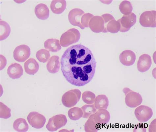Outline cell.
<instances>
[{
    "label": "cell",
    "mask_w": 156,
    "mask_h": 132,
    "mask_svg": "<svg viewBox=\"0 0 156 132\" xmlns=\"http://www.w3.org/2000/svg\"><path fill=\"white\" fill-rule=\"evenodd\" d=\"M50 52L45 49H42L37 52L36 57L41 62L46 63L50 58Z\"/></svg>",
    "instance_id": "25"
},
{
    "label": "cell",
    "mask_w": 156,
    "mask_h": 132,
    "mask_svg": "<svg viewBox=\"0 0 156 132\" xmlns=\"http://www.w3.org/2000/svg\"><path fill=\"white\" fill-rule=\"evenodd\" d=\"M81 93L78 89L69 91L65 93L62 98V102L64 106L68 108L75 106L79 101Z\"/></svg>",
    "instance_id": "3"
},
{
    "label": "cell",
    "mask_w": 156,
    "mask_h": 132,
    "mask_svg": "<svg viewBox=\"0 0 156 132\" xmlns=\"http://www.w3.org/2000/svg\"><path fill=\"white\" fill-rule=\"evenodd\" d=\"M1 25V41L6 39L10 34L11 28L9 23L5 21L1 20L0 22Z\"/></svg>",
    "instance_id": "23"
},
{
    "label": "cell",
    "mask_w": 156,
    "mask_h": 132,
    "mask_svg": "<svg viewBox=\"0 0 156 132\" xmlns=\"http://www.w3.org/2000/svg\"><path fill=\"white\" fill-rule=\"evenodd\" d=\"M67 3L65 1H53L51 4V8L53 13L60 14L66 8Z\"/></svg>",
    "instance_id": "19"
},
{
    "label": "cell",
    "mask_w": 156,
    "mask_h": 132,
    "mask_svg": "<svg viewBox=\"0 0 156 132\" xmlns=\"http://www.w3.org/2000/svg\"><path fill=\"white\" fill-rule=\"evenodd\" d=\"M60 67L59 57L53 56L49 59L47 65L48 71L51 73H55L59 71Z\"/></svg>",
    "instance_id": "18"
},
{
    "label": "cell",
    "mask_w": 156,
    "mask_h": 132,
    "mask_svg": "<svg viewBox=\"0 0 156 132\" xmlns=\"http://www.w3.org/2000/svg\"><path fill=\"white\" fill-rule=\"evenodd\" d=\"M94 103V105L97 109H106L109 105L108 99L105 95H101L97 96L95 99Z\"/></svg>",
    "instance_id": "21"
},
{
    "label": "cell",
    "mask_w": 156,
    "mask_h": 132,
    "mask_svg": "<svg viewBox=\"0 0 156 132\" xmlns=\"http://www.w3.org/2000/svg\"><path fill=\"white\" fill-rule=\"evenodd\" d=\"M134 114L138 121L145 123L152 117L153 113L152 109L149 107L141 105L135 109Z\"/></svg>",
    "instance_id": "7"
},
{
    "label": "cell",
    "mask_w": 156,
    "mask_h": 132,
    "mask_svg": "<svg viewBox=\"0 0 156 132\" xmlns=\"http://www.w3.org/2000/svg\"><path fill=\"white\" fill-rule=\"evenodd\" d=\"M97 62L92 51L81 44L73 45L64 52L61 60V71L71 84L83 86L95 75Z\"/></svg>",
    "instance_id": "1"
},
{
    "label": "cell",
    "mask_w": 156,
    "mask_h": 132,
    "mask_svg": "<svg viewBox=\"0 0 156 132\" xmlns=\"http://www.w3.org/2000/svg\"><path fill=\"white\" fill-rule=\"evenodd\" d=\"M68 120L63 114H59L50 118L46 126V128L50 131H55L67 124Z\"/></svg>",
    "instance_id": "5"
},
{
    "label": "cell",
    "mask_w": 156,
    "mask_h": 132,
    "mask_svg": "<svg viewBox=\"0 0 156 132\" xmlns=\"http://www.w3.org/2000/svg\"><path fill=\"white\" fill-rule=\"evenodd\" d=\"M152 60L150 56L144 54L139 57L137 62V69L141 73L147 72L150 68L152 65Z\"/></svg>",
    "instance_id": "13"
},
{
    "label": "cell",
    "mask_w": 156,
    "mask_h": 132,
    "mask_svg": "<svg viewBox=\"0 0 156 132\" xmlns=\"http://www.w3.org/2000/svg\"><path fill=\"white\" fill-rule=\"evenodd\" d=\"M82 98L86 104L92 105L95 102L96 95L91 91H86L82 94Z\"/></svg>",
    "instance_id": "27"
},
{
    "label": "cell",
    "mask_w": 156,
    "mask_h": 132,
    "mask_svg": "<svg viewBox=\"0 0 156 132\" xmlns=\"http://www.w3.org/2000/svg\"><path fill=\"white\" fill-rule=\"evenodd\" d=\"M80 37L79 31L75 28H72L64 33L62 35L60 43L62 46L67 47L79 41Z\"/></svg>",
    "instance_id": "2"
},
{
    "label": "cell",
    "mask_w": 156,
    "mask_h": 132,
    "mask_svg": "<svg viewBox=\"0 0 156 132\" xmlns=\"http://www.w3.org/2000/svg\"><path fill=\"white\" fill-rule=\"evenodd\" d=\"M30 49L25 45H20L16 47L13 52L14 59L19 62H24L30 55Z\"/></svg>",
    "instance_id": "9"
},
{
    "label": "cell",
    "mask_w": 156,
    "mask_h": 132,
    "mask_svg": "<svg viewBox=\"0 0 156 132\" xmlns=\"http://www.w3.org/2000/svg\"><path fill=\"white\" fill-rule=\"evenodd\" d=\"M140 23L145 27H156V11H146L141 15Z\"/></svg>",
    "instance_id": "10"
},
{
    "label": "cell",
    "mask_w": 156,
    "mask_h": 132,
    "mask_svg": "<svg viewBox=\"0 0 156 132\" xmlns=\"http://www.w3.org/2000/svg\"><path fill=\"white\" fill-rule=\"evenodd\" d=\"M123 91L126 95V104L130 108H136L142 104V97L139 93L133 91L127 88H124Z\"/></svg>",
    "instance_id": "4"
},
{
    "label": "cell",
    "mask_w": 156,
    "mask_h": 132,
    "mask_svg": "<svg viewBox=\"0 0 156 132\" xmlns=\"http://www.w3.org/2000/svg\"><path fill=\"white\" fill-rule=\"evenodd\" d=\"M93 120L99 129L108 123L110 120L109 112L105 109H98L95 114L91 115Z\"/></svg>",
    "instance_id": "6"
},
{
    "label": "cell",
    "mask_w": 156,
    "mask_h": 132,
    "mask_svg": "<svg viewBox=\"0 0 156 132\" xmlns=\"http://www.w3.org/2000/svg\"><path fill=\"white\" fill-rule=\"evenodd\" d=\"M13 128L18 132H27L29 129V126L25 119L20 118L14 121Z\"/></svg>",
    "instance_id": "22"
},
{
    "label": "cell",
    "mask_w": 156,
    "mask_h": 132,
    "mask_svg": "<svg viewBox=\"0 0 156 132\" xmlns=\"http://www.w3.org/2000/svg\"><path fill=\"white\" fill-rule=\"evenodd\" d=\"M11 110L3 103L1 102L0 106V117L7 119L11 116Z\"/></svg>",
    "instance_id": "28"
},
{
    "label": "cell",
    "mask_w": 156,
    "mask_h": 132,
    "mask_svg": "<svg viewBox=\"0 0 156 132\" xmlns=\"http://www.w3.org/2000/svg\"><path fill=\"white\" fill-rule=\"evenodd\" d=\"M24 70L30 75H34L38 71L39 66L35 59L31 58L27 60L24 64Z\"/></svg>",
    "instance_id": "17"
},
{
    "label": "cell",
    "mask_w": 156,
    "mask_h": 132,
    "mask_svg": "<svg viewBox=\"0 0 156 132\" xmlns=\"http://www.w3.org/2000/svg\"><path fill=\"white\" fill-rule=\"evenodd\" d=\"M45 48L50 52H55L59 51L62 48L59 41L56 39H50L44 43Z\"/></svg>",
    "instance_id": "20"
},
{
    "label": "cell",
    "mask_w": 156,
    "mask_h": 132,
    "mask_svg": "<svg viewBox=\"0 0 156 132\" xmlns=\"http://www.w3.org/2000/svg\"><path fill=\"white\" fill-rule=\"evenodd\" d=\"M136 56L133 51L126 50L122 52L119 56L121 63L126 66L133 65L135 62Z\"/></svg>",
    "instance_id": "12"
},
{
    "label": "cell",
    "mask_w": 156,
    "mask_h": 132,
    "mask_svg": "<svg viewBox=\"0 0 156 132\" xmlns=\"http://www.w3.org/2000/svg\"><path fill=\"white\" fill-rule=\"evenodd\" d=\"M7 73L12 79H18L23 75V70L22 66L16 63L12 64L8 68Z\"/></svg>",
    "instance_id": "14"
},
{
    "label": "cell",
    "mask_w": 156,
    "mask_h": 132,
    "mask_svg": "<svg viewBox=\"0 0 156 132\" xmlns=\"http://www.w3.org/2000/svg\"><path fill=\"white\" fill-rule=\"evenodd\" d=\"M34 11L37 17L39 19L46 20L50 16V10L47 6L44 4H38L35 7Z\"/></svg>",
    "instance_id": "15"
},
{
    "label": "cell",
    "mask_w": 156,
    "mask_h": 132,
    "mask_svg": "<svg viewBox=\"0 0 156 132\" xmlns=\"http://www.w3.org/2000/svg\"><path fill=\"white\" fill-rule=\"evenodd\" d=\"M129 8H133L130 2L128 1H124L122 2L120 6V9L122 13L124 14L128 15L131 13L133 9H129Z\"/></svg>",
    "instance_id": "29"
},
{
    "label": "cell",
    "mask_w": 156,
    "mask_h": 132,
    "mask_svg": "<svg viewBox=\"0 0 156 132\" xmlns=\"http://www.w3.org/2000/svg\"><path fill=\"white\" fill-rule=\"evenodd\" d=\"M83 11L78 8L72 10L69 12L68 15V19L70 23L74 26L80 27L82 30L84 29L85 27L82 26L80 23V13Z\"/></svg>",
    "instance_id": "16"
},
{
    "label": "cell",
    "mask_w": 156,
    "mask_h": 132,
    "mask_svg": "<svg viewBox=\"0 0 156 132\" xmlns=\"http://www.w3.org/2000/svg\"><path fill=\"white\" fill-rule=\"evenodd\" d=\"M81 109L83 112V117L84 118H89L91 115L95 114L97 111V109L94 105H85L82 107Z\"/></svg>",
    "instance_id": "26"
},
{
    "label": "cell",
    "mask_w": 156,
    "mask_h": 132,
    "mask_svg": "<svg viewBox=\"0 0 156 132\" xmlns=\"http://www.w3.org/2000/svg\"><path fill=\"white\" fill-rule=\"evenodd\" d=\"M68 116L72 120L76 121L83 117V111L78 107H74L70 109L68 112Z\"/></svg>",
    "instance_id": "24"
},
{
    "label": "cell",
    "mask_w": 156,
    "mask_h": 132,
    "mask_svg": "<svg viewBox=\"0 0 156 132\" xmlns=\"http://www.w3.org/2000/svg\"><path fill=\"white\" fill-rule=\"evenodd\" d=\"M30 124L35 129L42 128L46 122V118L44 115L36 112H32L27 117Z\"/></svg>",
    "instance_id": "8"
},
{
    "label": "cell",
    "mask_w": 156,
    "mask_h": 132,
    "mask_svg": "<svg viewBox=\"0 0 156 132\" xmlns=\"http://www.w3.org/2000/svg\"><path fill=\"white\" fill-rule=\"evenodd\" d=\"M120 23V31L124 32L129 30L130 28L136 23V16L133 13L124 16L119 20Z\"/></svg>",
    "instance_id": "11"
}]
</instances>
